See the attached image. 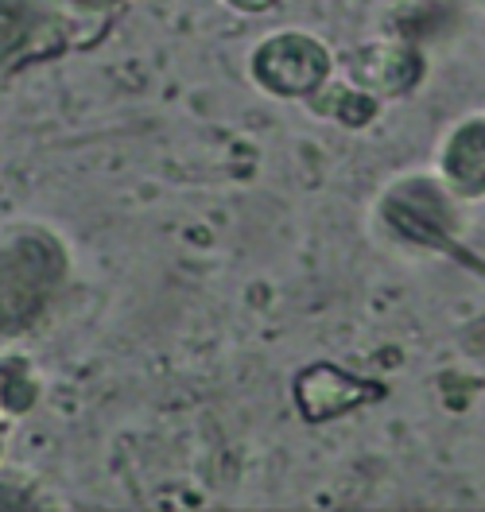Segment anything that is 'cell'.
<instances>
[{"label": "cell", "instance_id": "1", "mask_svg": "<svg viewBox=\"0 0 485 512\" xmlns=\"http://www.w3.org/2000/svg\"><path fill=\"white\" fill-rule=\"evenodd\" d=\"M257 78L284 97H307L323 86L330 59H326L323 43H315L311 35H272L257 55H253Z\"/></svg>", "mask_w": 485, "mask_h": 512}, {"label": "cell", "instance_id": "2", "mask_svg": "<svg viewBox=\"0 0 485 512\" xmlns=\"http://www.w3.org/2000/svg\"><path fill=\"white\" fill-rule=\"evenodd\" d=\"M385 222L416 245L447 249L454 233V206L439 183L408 179L385 198Z\"/></svg>", "mask_w": 485, "mask_h": 512}, {"label": "cell", "instance_id": "3", "mask_svg": "<svg viewBox=\"0 0 485 512\" xmlns=\"http://www.w3.org/2000/svg\"><path fill=\"white\" fill-rule=\"evenodd\" d=\"M295 396H299V408H303L307 419H330V416H346L350 408L365 404V400L385 396V388L381 384L357 381V377L334 369V365H315V369H307L299 377Z\"/></svg>", "mask_w": 485, "mask_h": 512}, {"label": "cell", "instance_id": "4", "mask_svg": "<svg viewBox=\"0 0 485 512\" xmlns=\"http://www.w3.org/2000/svg\"><path fill=\"white\" fill-rule=\"evenodd\" d=\"M443 179L458 198H485V117H470L443 148Z\"/></svg>", "mask_w": 485, "mask_h": 512}, {"label": "cell", "instance_id": "5", "mask_svg": "<svg viewBox=\"0 0 485 512\" xmlns=\"http://www.w3.org/2000/svg\"><path fill=\"white\" fill-rule=\"evenodd\" d=\"M408 63H420L412 51H404V47H373V51H361L357 55V78L361 82H377L381 90H388V94H396V90H408L412 82H404L400 74H392L396 66H408Z\"/></svg>", "mask_w": 485, "mask_h": 512}, {"label": "cell", "instance_id": "6", "mask_svg": "<svg viewBox=\"0 0 485 512\" xmlns=\"http://www.w3.org/2000/svg\"><path fill=\"white\" fill-rule=\"evenodd\" d=\"M229 4H237L241 12H264V8L272 4V0H229Z\"/></svg>", "mask_w": 485, "mask_h": 512}]
</instances>
